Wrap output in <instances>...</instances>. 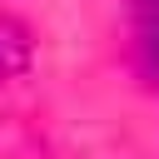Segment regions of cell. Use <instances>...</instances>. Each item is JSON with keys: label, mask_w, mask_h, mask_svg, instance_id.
<instances>
[{"label": "cell", "mask_w": 159, "mask_h": 159, "mask_svg": "<svg viewBox=\"0 0 159 159\" xmlns=\"http://www.w3.org/2000/svg\"><path fill=\"white\" fill-rule=\"evenodd\" d=\"M30 55H35L30 30H25L20 20H5V15H0V80H10V75H20V70H30Z\"/></svg>", "instance_id": "obj_1"}, {"label": "cell", "mask_w": 159, "mask_h": 159, "mask_svg": "<svg viewBox=\"0 0 159 159\" xmlns=\"http://www.w3.org/2000/svg\"><path fill=\"white\" fill-rule=\"evenodd\" d=\"M144 50H149V60L159 70V15H144Z\"/></svg>", "instance_id": "obj_2"}, {"label": "cell", "mask_w": 159, "mask_h": 159, "mask_svg": "<svg viewBox=\"0 0 159 159\" xmlns=\"http://www.w3.org/2000/svg\"><path fill=\"white\" fill-rule=\"evenodd\" d=\"M134 5H139V20L144 15H159V0H134Z\"/></svg>", "instance_id": "obj_3"}]
</instances>
